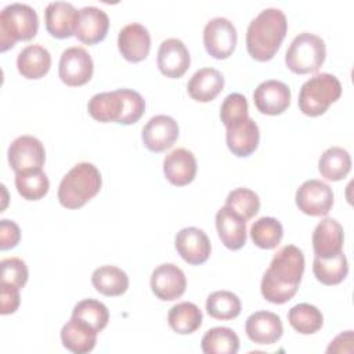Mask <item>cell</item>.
<instances>
[{
    "mask_svg": "<svg viewBox=\"0 0 354 354\" xmlns=\"http://www.w3.org/2000/svg\"><path fill=\"white\" fill-rule=\"evenodd\" d=\"M249 111L248 100L239 93L228 94L220 106V119L225 127L246 119Z\"/></svg>",
    "mask_w": 354,
    "mask_h": 354,
    "instance_id": "obj_39",
    "label": "cell"
},
{
    "mask_svg": "<svg viewBox=\"0 0 354 354\" xmlns=\"http://www.w3.org/2000/svg\"><path fill=\"white\" fill-rule=\"evenodd\" d=\"M216 228L223 245L230 250H239L246 243V220L223 206L216 213Z\"/></svg>",
    "mask_w": 354,
    "mask_h": 354,
    "instance_id": "obj_24",
    "label": "cell"
},
{
    "mask_svg": "<svg viewBox=\"0 0 354 354\" xmlns=\"http://www.w3.org/2000/svg\"><path fill=\"white\" fill-rule=\"evenodd\" d=\"M15 187L18 194L26 201L41 199L50 188V181L47 174L39 170H29L22 173H15Z\"/></svg>",
    "mask_w": 354,
    "mask_h": 354,
    "instance_id": "obj_36",
    "label": "cell"
},
{
    "mask_svg": "<svg viewBox=\"0 0 354 354\" xmlns=\"http://www.w3.org/2000/svg\"><path fill=\"white\" fill-rule=\"evenodd\" d=\"M21 239V230L17 223L3 218L0 221V249L7 250L18 245Z\"/></svg>",
    "mask_w": 354,
    "mask_h": 354,
    "instance_id": "obj_41",
    "label": "cell"
},
{
    "mask_svg": "<svg viewBox=\"0 0 354 354\" xmlns=\"http://www.w3.org/2000/svg\"><path fill=\"white\" fill-rule=\"evenodd\" d=\"M185 288L187 278L176 264L163 263L152 271L151 289L158 299L163 301L176 300L184 295Z\"/></svg>",
    "mask_w": 354,
    "mask_h": 354,
    "instance_id": "obj_14",
    "label": "cell"
},
{
    "mask_svg": "<svg viewBox=\"0 0 354 354\" xmlns=\"http://www.w3.org/2000/svg\"><path fill=\"white\" fill-rule=\"evenodd\" d=\"M241 300L230 290H217L206 299V311L214 319H234L241 314Z\"/></svg>",
    "mask_w": 354,
    "mask_h": 354,
    "instance_id": "obj_34",
    "label": "cell"
},
{
    "mask_svg": "<svg viewBox=\"0 0 354 354\" xmlns=\"http://www.w3.org/2000/svg\"><path fill=\"white\" fill-rule=\"evenodd\" d=\"M118 48L129 62L144 61L151 50V35L148 29L137 22L127 24L118 35Z\"/></svg>",
    "mask_w": 354,
    "mask_h": 354,
    "instance_id": "obj_17",
    "label": "cell"
},
{
    "mask_svg": "<svg viewBox=\"0 0 354 354\" xmlns=\"http://www.w3.org/2000/svg\"><path fill=\"white\" fill-rule=\"evenodd\" d=\"M283 236L282 224L274 217H260L250 227V238L260 249H274Z\"/></svg>",
    "mask_w": 354,
    "mask_h": 354,
    "instance_id": "obj_35",
    "label": "cell"
},
{
    "mask_svg": "<svg viewBox=\"0 0 354 354\" xmlns=\"http://www.w3.org/2000/svg\"><path fill=\"white\" fill-rule=\"evenodd\" d=\"M288 321L296 332L301 335H313L322 328L324 317L315 306L299 303L289 310Z\"/></svg>",
    "mask_w": 354,
    "mask_h": 354,
    "instance_id": "obj_33",
    "label": "cell"
},
{
    "mask_svg": "<svg viewBox=\"0 0 354 354\" xmlns=\"http://www.w3.org/2000/svg\"><path fill=\"white\" fill-rule=\"evenodd\" d=\"M174 246L181 259L191 264H203L212 252L210 239L206 232L196 227H185L176 234Z\"/></svg>",
    "mask_w": 354,
    "mask_h": 354,
    "instance_id": "obj_12",
    "label": "cell"
},
{
    "mask_svg": "<svg viewBox=\"0 0 354 354\" xmlns=\"http://www.w3.org/2000/svg\"><path fill=\"white\" fill-rule=\"evenodd\" d=\"M296 205L304 214L326 216L333 206V191L321 180H307L296 191Z\"/></svg>",
    "mask_w": 354,
    "mask_h": 354,
    "instance_id": "obj_11",
    "label": "cell"
},
{
    "mask_svg": "<svg viewBox=\"0 0 354 354\" xmlns=\"http://www.w3.org/2000/svg\"><path fill=\"white\" fill-rule=\"evenodd\" d=\"M201 347L205 354H236L239 337L231 328L216 326L203 335Z\"/></svg>",
    "mask_w": 354,
    "mask_h": 354,
    "instance_id": "obj_31",
    "label": "cell"
},
{
    "mask_svg": "<svg viewBox=\"0 0 354 354\" xmlns=\"http://www.w3.org/2000/svg\"><path fill=\"white\" fill-rule=\"evenodd\" d=\"M91 283L104 296H120L129 288V277L119 267L101 266L93 271Z\"/></svg>",
    "mask_w": 354,
    "mask_h": 354,
    "instance_id": "obj_28",
    "label": "cell"
},
{
    "mask_svg": "<svg viewBox=\"0 0 354 354\" xmlns=\"http://www.w3.org/2000/svg\"><path fill=\"white\" fill-rule=\"evenodd\" d=\"M87 111L93 119L101 123L133 124L144 115L145 101L140 93L131 88H119L94 94L88 100Z\"/></svg>",
    "mask_w": 354,
    "mask_h": 354,
    "instance_id": "obj_3",
    "label": "cell"
},
{
    "mask_svg": "<svg viewBox=\"0 0 354 354\" xmlns=\"http://www.w3.org/2000/svg\"><path fill=\"white\" fill-rule=\"evenodd\" d=\"M236 39V29L227 18L216 17L205 25L203 44L207 54L216 59L228 58L235 50Z\"/></svg>",
    "mask_w": 354,
    "mask_h": 354,
    "instance_id": "obj_8",
    "label": "cell"
},
{
    "mask_svg": "<svg viewBox=\"0 0 354 354\" xmlns=\"http://www.w3.org/2000/svg\"><path fill=\"white\" fill-rule=\"evenodd\" d=\"M344 231L335 218H324L313 232V249L317 257L330 259L343 252Z\"/></svg>",
    "mask_w": 354,
    "mask_h": 354,
    "instance_id": "obj_21",
    "label": "cell"
},
{
    "mask_svg": "<svg viewBox=\"0 0 354 354\" xmlns=\"http://www.w3.org/2000/svg\"><path fill=\"white\" fill-rule=\"evenodd\" d=\"M0 299H1L0 313L3 315L15 313L18 310V307H19V288L1 283Z\"/></svg>",
    "mask_w": 354,
    "mask_h": 354,
    "instance_id": "obj_42",
    "label": "cell"
},
{
    "mask_svg": "<svg viewBox=\"0 0 354 354\" xmlns=\"http://www.w3.org/2000/svg\"><path fill=\"white\" fill-rule=\"evenodd\" d=\"M304 272V254L295 245L281 248L266 270L260 290L263 297L274 304L289 301L297 292Z\"/></svg>",
    "mask_w": 354,
    "mask_h": 354,
    "instance_id": "obj_1",
    "label": "cell"
},
{
    "mask_svg": "<svg viewBox=\"0 0 354 354\" xmlns=\"http://www.w3.org/2000/svg\"><path fill=\"white\" fill-rule=\"evenodd\" d=\"M313 272L315 278L324 285H337L348 274V264L344 253H339L330 259H321L314 256Z\"/></svg>",
    "mask_w": 354,
    "mask_h": 354,
    "instance_id": "obj_32",
    "label": "cell"
},
{
    "mask_svg": "<svg viewBox=\"0 0 354 354\" xmlns=\"http://www.w3.org/2000/svg\"><path fill=\"white\" fill-rule=\"evenodd\" d=\"M225 206L248 221L259 213L260 198L254 191L241 187L232 189L228 194L225 199Z\"/></svg>",
    "mask_w": 354,
    "mask_h": 354,
    "instance_id": "obj_38",
    "label": "cell"
},
{
    "mask_svg": "<svg viewBox=\"0 0 354 354\" xmlns=\"http://www.w3.org/2000/svg\"><path fill=\"white\" fill-rule=\"evenodd\" d=\"M142 142L151 152H162L173 147L178 138V124L167 115L151 118L142 127Z\"/></svg>",
    "mask_w": 354,
    "mask_h": 354,
    "instance_id": "obj_15",
    "label": "cell"
},
{
    "mask_svg": "<svg viewBox=\"0 0 354 354\" xmlns=\"http://www.w3.org/2000/svg\"><path fill=\"white\" fill-rule=\"evenodd\" d=\"M1 283L11 285L15 288H24L28 282V267L22 259L7 257L1 260Z\"/></svg>",
    "mask_w": 354,
    "mask_h": 354,
    "instance_id": "obj_40",
    "label": "cell"
},
{
    "mask_svg": "<svg viewBox=\"0 0 354 354\" xmlns=\"http://www.w3.org/2000/svg\"><path fill=\"white\" fill-rule=\"evenodd\" d=\"M109 29V18L101 8L88 6L79 10L75 36L84 44L93 46L105 39Z\"/></svg>",
    "mask_w": 354,
    "mask_h": 354,
    "instance_id": "obj_19",
    "label": "cell"
},
{
    "mask_svg": "<svg viewBox=\"0 0 354 354\" xmlns=\"http://www.w3.org/2000/svg\"><path fill=\"white\" fill-rule=\"evenodd\" d=\"M224 87V76L214 68H202L196 71L188 84L187 90L192 100L198 102H209L214 100Z\"/></svg>",
    "mask_w": 354,
    "mask_h": 354,
    "instance_id": "obj_26",
    "label": "cell"
},
{
    "mask_svg": "<svg viewBox=\"0 0 354 354\" xmlns=\"http://www.w3.org/2000/svg\"><path fill=\"white\" fill-rule=\"evenodd\" d=\"M51 66V55L47 48L39 44H30L22 48L17 57L18 72L26 79L43 77Z\"/></svg>",
    "mask_w": 354,
    "mask_h": 354,
    "instance_id": "obj_27",
    "label": "cell"
},
{
    "mask_svg": "<svg viewBox=\"0 0 354 354\" xmlns=\"http://www.w3.org/2000/svg\"><path fill=\"white\" fill-rule=\"evenodd\" d=\"M156 62L162 75L170 79H178L188 71L191 55L180 39L170 37L160 43Z\"/></svg>",
    "mask_w": 354,
    "mask_h": 354,
    "instance_id": "obj_16",
    "label": "cell"
},
{
    "mask_svg": "<svg viewBox=\"0 0 354 354\" xmlns=\"http://www.w3.org/2000/svg\"><path fill=\"white\" fill-rule=\"evenodd\" d=\"M288 30V21L279 8H266L253 18L246 30L249 55L260 62L270 61L279 50Z\"/></svg>",
    "mask_w": 354,
    "mask_h": 354,
    "instance_id": "obj_2",
    "label": "cell"
},
{
    "mask_svg": "<svg viewBox=\"0 0 354 354\" xmlns=\"http://www.w3.org/2000/svg\"><path fill=\"white\" fill-rule=\"evenodd\" d=\"M342 95V84L335 75L317 73L303 83L299 93V109L307 116L325 113Z\"/></svg>",
    "mask_w": 354,
    "mask_h": 354,
    "instance_id": "obj_6",
    "label": "cell"
},
{
    "mask_svg": "<svg viewBox=\"0 0 354 354\" xmlns=\"http://www.w3.org/2000/svg\"><path fill=\"white\" fill-rule=\"evenodd\" d=\"M72 317H76L87 322L100 333L108 325L109 311L104 303L95 299H84V300H80L73 307Z\"/></svg>",
    "mask_w": 354,
    "mask_h": 354,
    "instance_id": "obj_37",
    "label": "cell"
},
{
    "mask_svg": "<svg viewBox=\"0 0 354 354\" xmlns=\"http://www.w3.org/2000/svg\"><path fill=\"white\" fill-rule=\"evenodd\" d=\"M325 41L310 32L299 33L285 54V64L289 71L297 75L317 72L325 61Z\"/></svg>",
    "mask_w": 354,
    "mask_h": 354,
    "instance_id": "obj_7",
    "label": "cell"
},
{
    "mask_svg": "<svg viewBox=\"0 0 354 354\" xmlns=\"http://www.w3.org/2000/svg\"><path fill=\"white\" fill-rule=\"evenodd\" d=\"M203 321L202 311L191 301H181L173 306L167 314L169 326L180 335L194 333L201 328Z\"/></svg>",
    "mask_w": 354,
    "mask_h": 354,
    "instance_id": "obj_29",
    "label": "cell"
},
{
    "mask_svg": "<svg viewBox=\"0 0 354 354\" xmlns=\"http://www.w3.org/2000/svg\"><path fill=\"white\" fill-rule=\"evenodd\" d=\"M318 170L325 180H343L351 170V156L344 148L330 147L321 155Z\"/></svg>",
    "mask_w": 354,
    "mask_h": 354,
    "instance_id": "obj_30",
    "label": "cell"
},
{
    "mask_svg": "<svg viewBox=\"0 0 354 354\" xmlns=\"http://www.w3.org/2000/svg\"><path fill=\"white\" fill-rule=\"evenodd\" d=\"M163 173L167 181L176 187H184L196 176V159L185 148L173 149L163 159Z\"/></svg>",
    "mask_w": 354,
    "mask_h": 354,
    "instance_id": "obj_23",
    "label": "cell"
},
{
    "mask_svg": "<svg viewBox=\"0 0 354 354\" xmlns=\"http://www.w3.org/2000/svg\"><path fill=\"white\" fill-rule=\"evenodd\" d=\"M101 173L93 163L75 165L61 180L58 201L66 209H79L93 199L101 189Z\"/></svg>",
    "mask_w": 354,
    "mask_h": 354,
    "instance_id": "obj_4",
    "label": "cell"
},
{
    "mask_svg": "<svg viewBox=\"0 0 354 354\" xmlns=\"http://www.w3.org/2000/svg\"><path fill=\"white\" fill-rule=\"evenodd\" d=\"M8 163L15 173L39 170L44 165L46 151L33 136H19L8 147Z\"/></svg>",
    "mask_w": 354,
    "mask_h": 354,
    "instance_id": "obj_10",
    "label": "cell"
},
{
    "mask_svg": "<svg viewBox=\"0 0 354 354\" xmlns=\"http://www.w3.org/2000/svg\"><path fill=\"white\" fill-rule=\"evenodd\" d=\"M76 8L66 1H53L46 7L44 21L47 32L55 39H68L75 35L77 22Z\"/></svg>",
    "mask_w": 354,
    "mask_h": 354,
    "instance_id": "obj_22",
    "label": "cell"
},
{
    "mask_svg": "<svg viewBox=\"0 0 354 354\" xmlns=\"http://www.w3.org/2000/svg\"><path fill=\"white\" fill-rule=\"evenodd\" d=\"M94 72V64L90 54L83 47H69L62 51L58 65L59 79L71 87L86 84Z\"/></svg>",
    "mask_w": 354,
    "mask_h": 354,
    "instance_id": "obj_9",
    "label": "cell"
},
{
    "mask_svg": "<svg viewBox=\"0 0 354 354\" xmlns=\"http://www.w3.org/2000/svg\"><path fill=\"white\" fill-rule=\"evenodd\" d=\"M253 101L260 113L281 115L290 105V88L281 80H264L254 88Z\"/></svg>",
    "mask_w": 354,
    "mask_h": 354,
    "instance_id": "obj_13",
    "label": "cell"
},
{
    "mask_svg": "<svg viewBox=\"0 0 354 354\" xmlns=\"http://www.w3.org/2000/svg\"><path fill=\"white\" fill-rule=\"evenodd\" d=\"M248 337L257 344H274L283 333L279 315L271 311H256L250 314L245 322Z\"/></svg>",
    "mask_w": 354,
    "mask_h": 354,
    "instance_id": "obj_20",
    "label": "cell"
},
{
    "mask_svg": "<svg viewBox=\"0 0 354 354\" xmlns=\"http://www.w3.org/2000/svg\"><path fill=\"white\" fill-rule=\"evenodd\" d=\"M39 29V17L33 7L22 3L6 6L0 12V50L12 48L18 40H30Z\"/></svg>",
    "mask_w": 354,
    "mask_h": 354,
    "instance_id": "obj_5",
    "label": "cell"
},
{
    "mask_svg": "<svg viewBox=\"0 0 354 354\" xmlns=\"http://www.w3.org/2000/svg\"><path fill=\"white\" fill-rule=\"evenodd\" d=\"M97 335L98 332L87 322L72 317L61 329V342L71 353L86 354L95 347Z\"/></svg>",
    "mask_w": 354,
    "mask_h": 354,
    "instance_id": "obj_25",
    "label": "cell"
},
{
    "mask_svg": "<svg viewBox=\"0 0 354 354\" xmlns=\"http://www.w3.org/2000/svg\"><path fill=\"white\" fill-rule=\"evenodd\" d=\"M225 129L227 147L232 155L238 158H246L257 149L260 141V130L252 118L248 116L246 119L239 120Z\"/></svg>",
    "mask_w": 354,
    "mask_h": 354,
    "instance_id": "obj_18",
    "label": "cell"
}]
</instances>
